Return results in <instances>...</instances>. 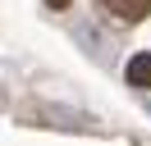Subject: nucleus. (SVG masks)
Here are the masks:
<instances>
[{"instance_id":"f257e3e1","label":"nucleus","mask_w":151,"mask_h":146,"mask_svg":"<svg viewBox=\"0 0 151 146\" xmlns=\"http://www.w3.org/2000/svg\"><path fill=\"white\" fill-rule=\"evenodd\" d=\"M101 9L119 23H142L151 14V0H101Z\"/></svg>"},{"instance_id":"f03ea898","label":"nucleus","mask_w":151,"mask_h":146,"mask_svg":"<svg viewBox=\"0 0 151 146\" xmlns=\"http://www.w3.org/2000/svg\"><path fill=\"white\" fill-rule=\"evenodd\" d=\"M128 87H151V55H133L128 59Z\"/></svg>"},{"instance_id":"7ed1b4c3","label":"nucleus","mask_w":151,"mask_h":146,"mask_svg":"<svg viewBox=\"0 0 151 146\" xmlns=\"http://www.w3.org/2000/svg\"><path fill=\"white\" fill-rule=\"evenodd\" d=\"M46 5H50V9H64V5H69V0H46Z\"/></svg>"}]
</instances>
